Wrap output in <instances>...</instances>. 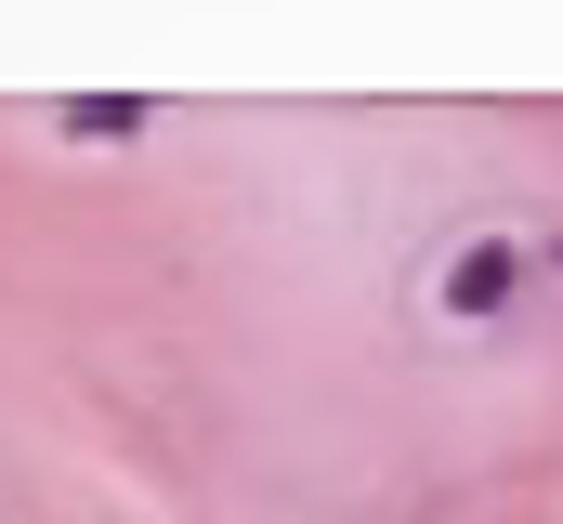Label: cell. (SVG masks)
<instances>
[{"mask_svg": "<svg viewBox=\"0 0 563 524\" xmlns=\"http://www.w3.org/2000/svg\"><path fill=\"white\" fill-rule=\"evenodd\" d=\"M525 288H538V250L525 237H459V250L432 262V315L445 328H498V315H525Z\"/></svg>", "mask_w": 563, "mask_h": 524, "instance_id": "6da1fadb", "label": "cell"}, {"mask_svg": "<svg viewBox=\"0 0 563 524\" xmlns=\"http://www.w3.org/2000/svg\"><path fill=\"white\" fill-rule=\"evenodd\" d=\"M144 131H157L144 92H66V106H53V144H92V157H119V144H144Z\"/></svg>", "mask_w": 563, "mask_h": 524, "instance_id": "7a4b0ae2", "label": "cell"}, {"mask_svg": "<svg viewBox=\"0 0 563 524\" xmlns=\"http://www.w3.org/2000/svg\"><path fill=\"white\" fill-rule=\"evenodd\" d=\"M538 262H551V275H563V237H551V250H538Z\"/></svg>", "mask_w": 563, "mask_h": 524, "instance_id": "3957f363", "label": "cell"}]
</instances>
